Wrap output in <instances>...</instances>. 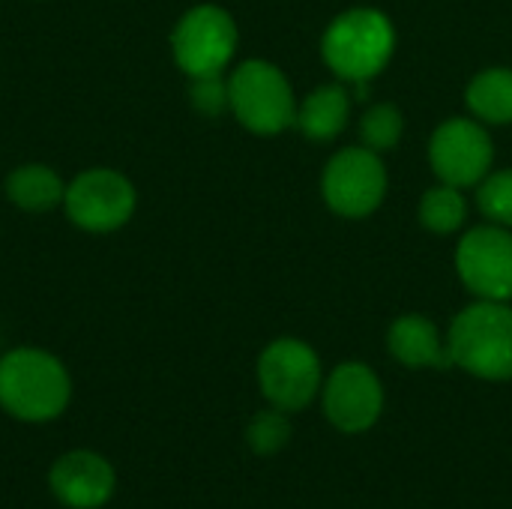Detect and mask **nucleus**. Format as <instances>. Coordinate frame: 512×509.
I'll list each match as a JSON object with an SVG mask.
<instances>
[{"label":"nucleus","mask_w":512,"mask_h":509,"mask_svg":"<svg viewBox=\"0 0 512 509\" xmlns=\"http://www.w3.org/2000/svg\"><path fill=\"white\" fill-rule=\"evenodd\" d=\"M72 402V375L66 363L36 345L0 354V411L18 423L42 426L66 414Z\"/></svg>","instance_id":"1"},{"label":"nucleus","mask_w":512,"mask_h":509,"mask_svg":"<svg viewBox=\"0 0 512 509\" xmlns=\"http://www.w3.org/2000/svg\"><path fill=\"white\" fill-rule=\"evenodd\" d=\"M393 54L396 27L390 15L375 6H354L339 12L321 36V57L345 84L372 81L387 69Z\"/></svg>","instance_id":"2"},{"label":"nucleus","mask_w":512,"mask_h":509,"mask_svg":"<svg viewBox=\"0 0 512 509\" xmlns=\"http://www.w3.org/2000/svg\"><path fill=\"white\" fill-rule=\"evenodd\" d=\"M447 348L453 366L480 381H512V309L498 300H477L465 306L450 330Z\"/></svg>","instance_id":"3"},{"label":"nucleus","mask_w":512,"mask_h":509,"mask_svg":"<svg viewBox=\"0 0 512 509\" xmlns=\"http://www.w3.org/2000/svg\"><path fill=\"white\" fill-rule=\"evenodd\" d=\"M228 96L231 114L237 123L261 138L279 135L294 126L297 117V96L288 75L261 57L243 60L228 75Z\"/></svg>","instance_id":"4"},{"label":"nucleus","mask_w":512,"mask_h":509,"mask_svg":"<svg viewBox=\"0 0 512 509\" xmlns=\"http://www.w3.org/2000/svg\"><path fill=\"white\" fill-rule=\"evenodd\" d=\"M135 210L138 189L117 168L93 165L66 183L63 213L84 234H114L132 222Z\"/></svg>","instance_id":"5"},{"label":"nucleus","mask_w":512,"mask_h":509,"mask_svg":"<svg viewBox=\"0 0 512 509\" xmlns=\"http://www.w3.org/2000/svg\"><path fill=\"white\" fill-rule=\"evenodd\" d=\"M240 45L234 15L219 3L186 9L171 30V57L186 78L222 75Z\"/></svg>","instance_id":"6"},{"label":"nucleus","mask_w":512,"mask_h":509,"mask_svg":"<svg viewBox=\"0 0 512 509\" xmlns=\"http://www.w3.org/2000/svg\"><path fill=\"white\" fill-rule=\"evenodd\" d=\"M255 375L267 405L288 414L306 411L324 387V366L318 351L294 336L273 339L261 351Z\"/></svg>","instance_id":"7"},{"label":"nucleus","mask_w":512,"mask_h":509,"mask_svg":"<svg viewBox=\"0 0 512 509\" xmlns=\"http://www.w3.org/2000/svg\"><path fill=\"white\" fill-rule=\"evenodd\" d=\"M387 165L369 147H342L330 156L321 174L324 204L342 219H366L387 198Z\"/></svg>","instance_id":"8"},{"label":"nucleus","mask_w":512,"mask_h":509,"mask_svg":"<svg viewBox=\"0 0 512 509\" xmlns=\"http://www.w3.org/2000/svg\"><path fill=\"white\" fill-rule=\"evenodd\" d=\"M495 144L489 126L477 117H450L429 138V165L438 183L459 189L480 186L492 171Z\"/></svg>","instance_id":"9"},{"label":"nucleus","mask_w":512,"mask_h":509,"mask_svg":"<svg viewBox=\"0 0 512 509\" xmlns=\"http://www.w3.org/2000/svg\"><path fill=\"white\" fill-rule=\"evenodd\" d=\"M456 273L477 300H512V228L477 225L456 246Z\"/></svg>","instance_id":"10"},{"label":"nucleus","mask_w":512,"mask_h":509,"mask_svg":"<svg viewBox=\"0 0 512 509\" xmlns=\"http://www.w3.org/2000/svg\"><path fill=\"white\" fill-rule=\"evenodd\" d=\"M327 423L342 435H363L375 429L384 414V384L378 372L360 360L339 363L321 387Z\"/></svg>","instance_id":"11"},{"label":"nucleus","mask_w":512,"mask_h":509,"mask_svg":"<svg viewBox=\"0 0 512 509\" xmlns=\"http://www.w3.org/2000/svg\"><path fill=\"white\" fill-rule=\"evenodd\" d=\"M48 489L66 509H99L117 492V471L102 453L69 450L54 459Z\"/></svg>","instance_id":"12"},{"label":"nucleus","mask_w":512,"mask_h":509,"mask_svg":"<svg viewBox=\"0 0 512 509\" xmlns=\"http://www.w3.org/2000/svg\"><path fill=\"white\" fill-rule=\"evenodd\" d=\"M387 351L405 369H450L453 366L447 336H441L438 324L420 312L399 315L390 324Z\"/></svg>","instance_id":"13"},{"label":"nucleus","mask_w":512,"mask_h":509,"mask_svg":"<svg viewBox=\"0 0 512 509\" xmlns=\"http://www.w3.org/2000/svg\"><path fill=\"white\" fill-rule=\"evenodd\" d=\"M351 120V90L345 81L321 84L297 102L294 126L318 144H327L345 132Z\"/></svg>","instance_id":"14"},{"label":"nucleus","mask_w":512,"mask_h":509,"mask_svg":"<svg viewBox=\"0 0 512 509\" xmlns=\"http://www.w3.org/2000/svg\"><path fill=\"white\" fill-rule=\"evenodd\" d=\"M3 195L15 210L39 216V213H51V210L63 207L66 180L60 177L57 168H51L45 162H24L6 174Z\"/></svg>","instance_id":"15"},{"label":"nucleus","mask_w":512,"mask_h":509,"mask_svg":"<svg viewBox=\"0 0 512 509\" xmlns=\"http://www.w3.org/2000/svg\"><path fill=\"white\" fill-rule=\"evenodd\" d=\"M465 102L471 117L486 126H510L512 123V69L510 66H489L480 69L468 90Z\"/></svg>","instance_id":"16"},{"label":"nucleus","mask_w":512,"mask_h":509,"mask_svg":"<svg viewBox=\"0 0 512 509\" xmlns=\"http://www.w3.org/2000/svg\"><path fill=\"white\" fill-rule=\"evenodd\" d=\"M420 225L432 234H456L465 228L468 219V201L465 192L459 186L450 183H438L432 189H426V195L420 198Z\"/></svg>","instance_id":"17"},{"label":"nucleus","mask_w":512,"mask_h":509,"mask_svg":"<svg viewBox=\"0 0 512 509\" xmlns=\"http://www.w3.org/2000/svg\"><path fill=\"white\" fill-rule=\"evenodd\" d=\"M243 438H246L249 453H255L261 459L279 456L291 444V438H294L291 414L270 405V408H264V411H258V414L249 417Z\"/></svg>","instance_id":"18"},{"label":"nucleus","mask_w":512,"mask_h":509,"mask_svg":"<svg viewBox=\"0 0 512 509\" xmlns=\"http://www.w3.org/2000/svg\"><path fill=\"white\" fill-rule=\"evenodd\" d=\"M360 144L375 153H390L402 144L405 135V114L393 102H375L360 117Z\"/></svg>","instance_id":"19"},{"label":"nucleus","mask_w":512,"mask_h":509,"mask_svg":"<svg viewBox=\"0 0 512 509\" xmlns=\"http://www.w3.org/2000/svg\"><path fill=\"white\" fill-rule=\"evenodd\" d=\"M477 204L489 222L512 228V168L489 171L483 177L477 186Z\"/></svg>","instance_id":"20"},{"label":"nucleus","mask_w":512,"mask_h":509,"mask_svg":"<svg viewBox=\"0 0 512 509\" xmlns=\"http://www.w3.org/2000/svg\"><path fill=\"white\" fill-rule=\"evenodd\" d=\"M189 105L201 117H222L231 111V96H228V75H201L189 78Z\"/></svg>","instance_id":"21"},{"label":"nucleus","mask_w":512,"mask_h":509,"mask_svg":"<svg viewBox=\"0 0 512 509\" xmlns=\"http://www.w3.org/2000/svg\"><path fill=\"white\" fill-rule=\"evenodd\" d=\"M33 3H45V0H33Z\"/></svg>","instance_id":"22"}]
</instances>
